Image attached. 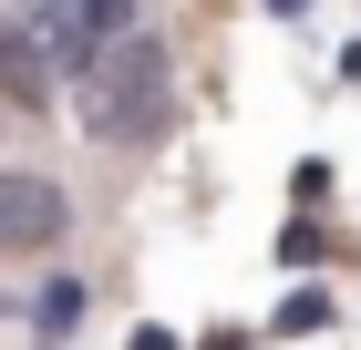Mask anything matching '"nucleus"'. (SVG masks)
I'll list each match as a JSON object with an SVG mask.
<instances>
[{"label":"nucleus","instance_id":"nucleus-2","mask_svg":"<svg viewBox=\"0 0 361 350\" xmlns=\"http://www.w3.org/2000/svg\"><path fill=\"white\" fill-rule=\"evenodd\" d=\"M21 31H31V52H42V62H73V73H83L114 31H124V0H42Z\"/></svg>","mask_w":361,"mask_h":350},{"label":"nucleus","instance_id":"nucleus-3","mask_svg":"<svg viewBox=\"0 0 361 350\" xmlns=\"http://www.w3.org/2000/svg\"><path fill=\"white\" fill-rule=\"evenodd\" d=\"M62 237V186L52 175H0V247L11 258H31V247Z\"/></svg>","mask_w":361,"mask_h":350},{"label":"nucleus","instance_id":"nucleus-1","mask_svg":"<svg viewBox=\"0 0 361 350\" xmlns=\"http://www.w3.org/2000/svg\"><path fill=\"white\" fill-rule=\"evenodd\" d=\"M73 104H83V135H104V144H145V135H166V113H176L166 42H145V31H114L104 52L73 73Z\"/></svg>","mask_w":361,"mask_h":350}]
</instances>
